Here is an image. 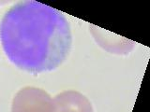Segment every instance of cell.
<instances>
[{
	"label": "cell",
	"mask_w": 150,
	"mask_h": 112,
	"mask_svg": "<svg viewBox=\"0 0 150 112\" xmlns=\"http://www.w3.org/2000/svg\"><path fill=\"white\" fill-rule=\"evenodd\" d=\"M5 54L20 69L39 74L58 67L72 43L69 23L57 9L37 1L12 6L0 22Z\"/></svg>",
	"instance_id": "obj_1"
},
{
	"label": "cell",
	"mask_w": 150,
	"mask_h": 112,
	"mask_svg": "<svg viewBox=\"0 0 150 112\" xmlns=\"http://www.w3.org/2000/svg\"><path fill=\"white\" fill-rule=\"evenodd\" d=\"M11 112H55L54 101L41 89L25 87L14 97Z\"/></svg>",
	"instance_id": "obj_2"
},
{
	"label": "cell",
	"mask_w": 150,
	"mask_h": 112,
	"mask_svg": "<svg viewBox=\"0 0 150 112\" xmlns=\"http://www.w3.org/2000/svg\"><path fill=\"white\" fill-rule=\"evenodd\" d=\"M55 112H93L91 104L76 92H64L54 99Z\"/></svg>",
	"instance_id": "obj_3"
}]
</instances>
